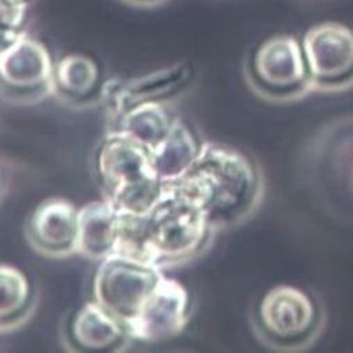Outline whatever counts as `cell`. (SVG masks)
Returning a JSON list of instances; mask_svg holds the SVG:
<instances>
[{
    "label": "cell",
    "mask_w": 353,
    "mask_h": 353,
    "mask_svg": "<svg viewBox=\"0 0 353 353\" xmlns=\"http://www.w3.org/2000/svg\"><path fill=\"white\" fill-rule=\"evenodd\" d=\"M161 269L113 253L101 261L94 279V298L127 330L160 283Z\"/></svg>",
    "instance_id": "6"
},
{
    "label": "cell",
    "mask_w": 353,
    "mask_h": 353,
    "mask_svg": "<svg viewBox=\"0 0 353 353\" xmlns=\"http://www.w3.org/2000/svg\"><path fill=\"white\" fill-rule=\"evenodd\" d=\"M103 85L101 68L90 56L71 53L54 64L53 97L65 105H92L102 98Z\"/></svg>",
    "instance_id": "13"
},
{
    "label": "cell",
    "mask_w": 353,
    "mask_h": 353,
    "mask_svg": "<svg viewBox=\"0 0 353 353\" xmlns=\"http://www.w3.org/2000/svg\"><path fill=\"white\" fill-rule=\"evenodd\" d=\"M216 230L202 209L175 185L143 216H121L114 253L159 269L196 259L209 246Z\"/></svg>",
    "instance_id": "1"
},
{
    "label": "cell",
    "mask_w": 353,
    "mask_h": 353,
    "mask_svg": "<svg viewBox=\"0 0 353 353\" xmlns=\"http://www.w3.org/2000/svg\"><path fill=\"white\" fill-rule=\"evenodd\" d=\"M54 64L48 48L28 34L2 46V99L17 106H32L53 97Z\"/></svg>",
    "instance_id": "7"
},
{
    "label": "cell",
    "mask_w": 353,
    "mask_h": 353,
    "mask_svg": "<svg viewBox=\"0 0 353 353\" xmlns=\"http://www.w3.org/2000/svg\"><path fill=\"white\" fill-rule=\"evenodd\" d=\"M121 216L103 202H91L78 212V254L102 261L116 250Z\"/></svg>",
    "instance_id": "14"
},
{
    "label": "cell",
    "mask_w": 353,
    "mask_h": 353,
    "mask_svg": "<svg viewBox=\"0 0 353 353\" xmlns=\"http://www.w3.org/2000/svg\"><path fill=\"white\" fill-rule=\"evenodd\" d=\"M172 185L202 209L216 231L246 221L264 195L259 165L242 150L219 142H203L194 165Z\"/></svg>",
    "instance_id": "2"
},
{
    "label": "cell",
    "mask_w": 353,
    "mask_h": 353,
    "mask_svg": "<svg viewBox=\"0 0 353 353\" xmlns=\"http://www.w3.org/2000/svg\"><path fill=\"white\" fill-rule=\"evenodd\" d=\"M245 75L250 90L268 102H295L313 92L302 42L291 35L263 41L252 53Z\"/></svg>",
    "instance_id": "4"
},
{
    "label": "cell",
    "mask_w": 353,
    "mask_h": 353,
    "mask_svg": "<svg viewBox=\"0 0 353 353\" xmlns=\"http://www.w3.org/2000/svg\"><path fill=\"white\" fill-rule=\"evenodd\" d=\"M321 328L319 305L296 287L277 285L264 294L257 306V334L276 350H303L317 339Z\"/></svg>",
    "instance_id": "5"
},
{
    "label": "cell",
    "mask_w": 353,
    "mask_h": 353,
    "mask_svg": "<svg viewBox=\"0 0 353 353\" xmlns=\"http://www.w3.org/2000/svg\"><path fill=\"white\" fill-rule=\"evenodd\" d=\"M313 92H341L353 86V28L325 21L302 39Z\"/></svg>",
    "instance_id": "8"
},
{
    "label": "cell",
    "mask_w": 353,
    "mask_h": 353,
    "mask_svg": "<svg viewBox=\"0 0 353 353\" xmlns=\"http://www.w3.org/2000/svg\"><path fill=\"white\" fill-rule=\"evenodd\" d=\"M174 119L163 103L148 102L127 112L108 134H123L152 152L167 137Z\"/></svg>",
    "instance_id": "16"
},
{
    "label": "cell",
    "mask_w": 353,
    "mask_h": 353,
    "mask_svg": "<svg viewBox=\"0 0 353 353\" xmlns=\"http://www.w3.org/2000/svg\"><path fill=\"white\" fill-rule=\"evenodd\" d=\"M191 298L187 288L174 279L161 277L157 287L128 324L131 339L145 343H160L181 335L188 325Z\"/></svg>",
    "instance_id": "10"
},
{
    "label": "cell",
    "mask_w": 353,
    "mask_h": 353,
    "mask_svg": "<svg viewBox=\"0 0 353 353\" xmlns=\"http://www.w3.org/2000/svg\"><path fill=\"white\" fill-rule=\"evenodd\" d=\"M201 146L194 131L181 119L175 117L167 137L150 152L152 164L160 181L167 185L181 180L194 165Z\"/></svg>",
    "instance_id": "15"
},
{
    "label": "cell",
    "mask_w": 353,
    "mask_h": 353,
    "mask_svg": "<svg viewBox=\"0 0 353 353\" xmlns=\"http://www.w3.org/2000/svg\"><path fill=\"white\" fill-rule=\"evenodd\" d=\"M120 2L137 9H154L164 5L167 0H120Z\"/></svg>",
    "instance_id": "19"
},
{
    "label": "cell",
    "mask_w": 353,
    "mask_h": 353,
    "mask_svg": "<svg viewBox=\"0 0 353 353\" xmlns=\"http://www.w3.org/2000/svg\"><path fill=\"white\" fill-rule=\"evenodd\" d=\"M97 171L105 201L120 216L146 214L164 191L150 150L119 132L106 134L98 150Z\"/></svg>",
    "instance_id": "3"
},
{
    "label": "cell",
    "mask_w": 353,
    "mask_h": 353,
    "mask_svg": "<svg viewBox=\"0 0 353 353\" xmlns=\"http://www.w3.org/2000/svg\"><path fill=\"white\" fill-rule=\"evenodd\" d=\"M72 347L82 352L123 350L131 339L125 327L97 301L85 303L70 325Z\"/></svg>",
    "instance_id": "12"
},
{
    "label": "cell",
    "mask_w": 353,
    "mask_h": 353,
    "mask_svg": "<svg viewBox=\"0 0 353 353\" xmlns=\"http://www.w3.org/2000/svg\"><path fill=\"white\" fill-rule=\"evenodd\" d=\"M78 212L74 203L61 198L39 203L27 223L30 246L48 259L78 253Z\"/></svg>",
    "instance_id": "11"
},
{
    "label": "cell",
    "mask_w": 353,
    "mask_h": 353,
    "mask_svg": "<svg viewBox=\"0 0 353 353\" xmlns=\"http://www.w3.org/2000/svg\"><path fill=\"white\" fill-rule=\"evenodd\" d=\"M194 70L187 63L174 64L131 79H112L103 85L102 98L108 116L109 130L131 109L148 102L163 103L181 94L190 85ZM108 130V131H109Z\"/></svg>",
    "instance_id": "9"
},
{
    "label": "cell",
    "mask_w": 353,
    "mask_h": 353,
    "mask_svg": "<svg viewBox=\"0 0 353 353\" xmlns=\"http://www.w3.org/2000/svg\"><path fill=\"white\" fill-rule=\"evenodd\" d=\"M34 307L32 288L27 276L10 264L0 266V327L10 332L21 327Z\"/></svg>",
    "instance_id": "17"
},
{
    "label": "cell",
    "mask_w": 353,
    "mask_h": 353,
    "mask_svg": "<svg viewBox=\"0 0 353 353\" xmlns=\"http://www.w3.org/2000/svg\"><path fill=\"white\" fill-rule=\"evenodd\" d=\"M30 0H0V37L2 46H6L27 34L24 30L27 21Z\"/></svg>",
    "instance_id": "18"
}]
</instances>
